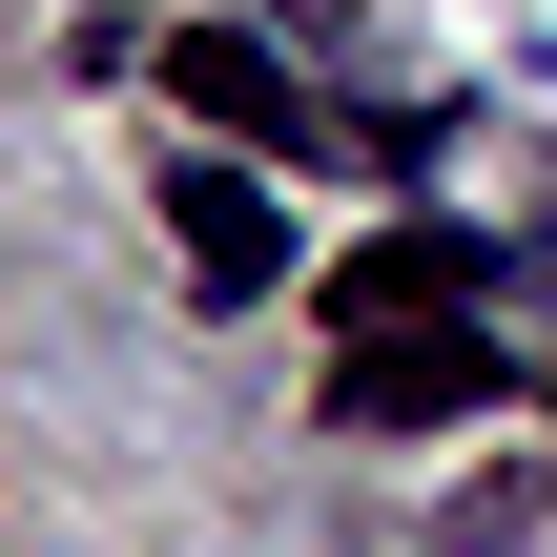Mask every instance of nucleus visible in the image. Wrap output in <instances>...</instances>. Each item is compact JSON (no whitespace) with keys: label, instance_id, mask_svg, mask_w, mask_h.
<instances>
[{"label":"nucleus","instance_id":"1","mask_svg":"<svg viewBox=\"0 0 557 557\" xmlns=\"http://www.w3.org/2000/svg\"><path fill=\"white\" fill-rule=\"evenodd\" d=\"M475 393H496V351H475L455 310H434V331L393 310V331H351V372H331V413H351V434H434V413H475Z\"/></svg>","mask_w":557,"mask_h":557},{"label":"nucleus","instance_id":"2","mask_svg":"<svg viewBox=\"0 0 557 557\" xmlns=\"http://www.w3.org/2000/svg\"><path fill=\"white\" fill-rule=\"evenodd\" d=\"M165 83H186V103H207L227 145H331V103H310V83L269 62V41H227V21H207V41H165Z\"/></svg>","mask_w":557,"mask_h":557},{"label":"nucleus","instance_id":"3","mask_svg":"<svg viewBox=\"0 0 557 557\" xmlns=\"http://www.w3.org/2000/svg\"><path fill=\"white\" fill-rule=\"evenodd\" d=\"M165 207H186V289H227V310H248V289H289V207H269L248 165H186Z\"/></svg>","mask_w":557,"mask_h":557},{"label":"nucleus","instance_id":"4","mask_svg":"<svg viewBox=\"0 0 557 557\" xmlns=\"http://www.w3.org/2000/svg\"><path fill=\"white\" fill-rule=\"evenodd\" d=\"M475 289V227H393V248H351V331H393V310H455Z\"/></svg>","mask_w":557,"mask_h":557}]
</instances>
